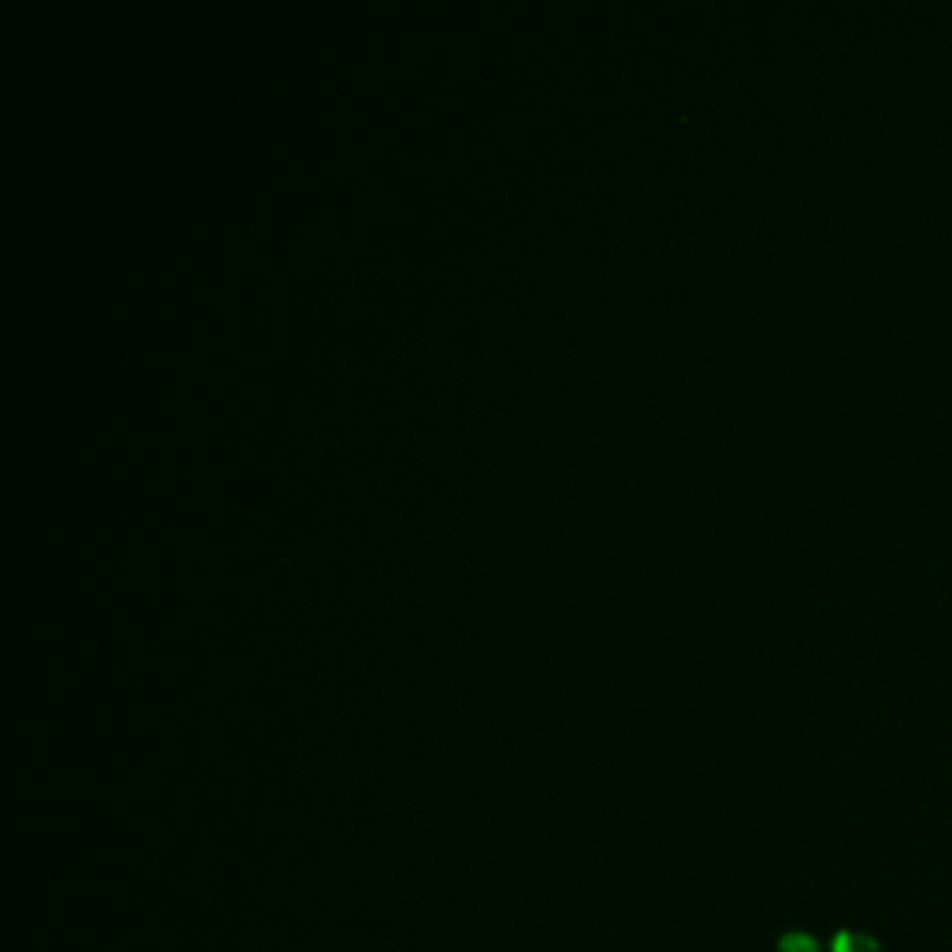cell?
Segmentation results:
<instances>
[{
  "label": "cell",
  "instance_id": "cell-1",
  "mask_svg": "<svg viewBox=\"0 0 952 952\" xmlns=\"http://www.w3.org/2000/svg\"><path fill=\"white\" fill-rule=\"evenodd\" d=\"M830 952H883V947L877 944L872 936H855L849 930H838L830 941Z\"/></svg>",
  "mask_w": 952,
  "mask_h": 952
},
{
  "label": "cell",
  "instance_id": "cell-2",
  "mask_svg": "<svg viewBox=\"0 0 952 952\" xmlns=\"http://www.w3.org/2000/svg\"><path fill=\"white\" fill-rule=\"evenodd\" d=\"M779 952H821V941L816 936H810L805 930H791V933H782L777 941Z\"/></svg>",
  "mask_w": 952,
  "mask_h": 952
}]
</instances>
